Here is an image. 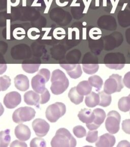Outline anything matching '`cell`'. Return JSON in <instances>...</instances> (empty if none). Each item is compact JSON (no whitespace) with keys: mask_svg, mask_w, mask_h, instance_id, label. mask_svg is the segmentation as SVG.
Returning <instances> with one entry per match:
<instances>
[{"mask_svg":"<svg viewBox=\"0 0 130 147\" xmlns=\"http://www.w3.org/2000/svg\"><path fill=\"white\" fill-rule=\"evenodd\" d=\"M36 111L30 107H22L14 111L12 119L14 122L21 124L32 120L35 117Z\"/></svg>","mask_w":130,"mask_h":147,"instance_id":"obj_6","label":"cell"},{"mask_svg":"<svg viewBox=\"0 0 130 147\" xmlns=\"http://www.w3.org/2000/svg\"><path fill=\"white\" fill-rule=\"evenodd\" d=\"M68 96L70 101L75 104V105H78L82 103L83 100V96L79 94L76 90V87L72 88L69 92Z\"/></svg>","mask_w":130,"mask_h":147,"instance_id":"obj_19","label":"cell"},{"mask_svg":"<svg viewBox=\"0 0 130 147\" xmlns=\"http://www.w3.org/2000/svg\"><path fill=\"white\" fill-rule=\"evenodd\" d=\"M96 143L97 147H113L116 142L114 136L109 133H105L104 135L100 136Z\"/></svg>","mask_w":130,"mask_h":147,"instance_id":"obj_13","label":"cell"},{"mask_svg":"<svg viewBox=\"0 0 130 147\" xmlns=\"http://www.w3.org/2000/svg\"><path fill=\"white\" fill-rule=\"evenodd\" d=\"M86 137V140L89 143H94L98 138V131L97 130H90L88 132Z\"/></svg>","mask_w":130,"mask_h":147,"instance_id":"obj_28","label":"cell"},{"mask_svg":"<svg viewBox=\"0 0 130 147\" xmlns=\"http://www.w3.org/2000/svg\"><path fill=\"white\" fill-rule=\"evenodd\" d=\"M117 147H130V143L127 140H122L119 142Z\"/></svg>","mask_w":130,"mask_h":147,"instance_id":"obj_35","label":"cell"},{"mask_svg":"<svg viewBox=\"0 0 130 147\" xmlns=\"http://www.w3.org/2000/svg\"><path fill=\"white\" fill-rule=\"evenodd\" d=\"M95 115V119L91 124H86L87 128L89 130H94L98 128L103 124L106 118V113L101 108H96L93 111Z\"/></svg>","mask_w":130,"mask_h":147,"instance_id":"obj_9","label":"cell"},{"mask_svg":"<svg viewBox=\"0 0 130 147\" xmlns=\"http://www.w3.org/2000/svg\"><path fill=\"white\" fill-rule=\"evenodd\" d=\"M129 96H130V94H129Z\"/></svg>","mask_w":130,"mask_h":147,"instance_id":"obj_42","label":"cell"},{"mask_svg":"<svg viewBox=\"0 0 130 147\" xmlns=\"http://www.w3.org/2000/svg\"><path fill=\"white\" fill-rule=\"evenodd\" d=\"M10 132V130L9 129L0 132V147H7L8 146L11 141Z\"/></svg>","mask_w":130,"mask_h":147,"instance_id":"obj_20","label":"cell"},{"mask_svg":"<svg viewBox=\"0 0 130 147\" xmlns=\"http://www.w3.org/2000/svg\"><path fill=\"white\" fill-rule=\"evenodd\" d=\"M14 132L16 138L23 142L29 140L31 135V132L29 127L22 124L18 125L15 127Z\"/></svg>","mask_w":130,"mask_h":147,"instance_id":"obj_12","label":"cell"},{"mask_svg":"<svg viewBox=\"0 0 130 147\" xmlns=\"http://www.w3.org/2000/svg\"><path fill=\"white\" fill-rule=\"evenodd\" d=\"M44 2H45L46 5V8L45 10L44 13H48V10H49V8H50L51 4L52 1H53V0H49V2H48L47 0H44Z\"/></svg>","mask_w":130,"mask_h":147,"instance_id":"obj_36","label":"cell"},{"mask_svg":"<svg viewBox=\"0 0 130 147\" xmlns=\"http://www.w3.org/2000/svg\"><path fill=\"white\" fill-rule=\"evenodd\" d=\"M7 24V39H10V20H7L6 22Z\"/></svg>","mask_w":130,"mask_h":147,"instance_id":"obj_34","label":"cell"},{"mask_svg":"<svg viewBox=\"0 0 130 147\" xmlns=\"http://www.w3.org/2000/svg\"><path fill=\"white\" fill-rule=\"evenodd\" d=\"M38 1V0H34V1L33 2L32 4L31 5V6L32 7H34V6H41V4L37 3Z\"/></svg>","mask_w":130,"mask_h":147,"instance_id":"obj_39","label":"cell"},{"mask_svg":"<svg viewBox=\"0 0 130 147\" xmlns=\"http://www.w3.org/2000/svg\"><path fill=\"white\" fill-rule=\"evenodd\" d=\"M73 132L77 138H83L87 135V131L85 129L80 125L74 127L73 129Z\"/></svg>","mask_w":130,"mask_h":147,"instance_id":"obj_27","label":"cell"},{"mask_svg":"<svg viewBox=\"0 0 130 147\" xmlns=\"http://www.w3.org/2000/svg\"><path fill=\"white\" fill-rule=\"evenodd\" d=\"M0 91H1V90H0Z\"/></svg>","mask_w":130,"mask_h":147,"instance_id":"obj_43","label":"cell"},{"mask_svg":"<svg viewBox=\"0 0 130 147\" xmlns=\"http://www.w3.org/2000/svg\"><path fill=\"white\" fill-rule=\"evenodd\" d=\"M9 2L11 6H12V7H16V6H17L19 4L20 0H15V1H14V2H11L10 0H9Z\"/></svg>","mask_w":130,"mask_h":147,"instance_id":"obj_38","label":"cell"},{"mask_svg":"<svg viewBox=\"0 0 130 147\" xmlns=\"http://www.w3.org/2000/svg\"></svg>","mask_w":130,"mask_h":147,"instance_id":"obj_44","label":"cell"},{"mask_svg":"<svg viewBox=\"0 0 130 147\" xmlns=\"http://www.w3.org/2000/svg\"><path fill=\"white\" fill-rule=\"evenodd\" d=\"M122 129L125 133L130 134V119H126L122 123Z\"/></svg>","mask_w":130,"mask_h":147,"instance_id":"obj_31","label":"cell"},{"mask_svg":"<svg viewBox=\"0 0 130 147\" xmlns=\"http://www.w3.org/2000/svg\"><path fill=\"white\" fill-rule=\"evenodd\" d=\"M99 65L98 64H83L82 68L83 71L89 75L96 73L98 71Z\"/></svg>","mask_w":130,"mask_h":147,"instance_id":"obj_24","label":"cell"},{"mask_svg":"<svg viewBox=\"0 0 130 147\" xmlns=\"http://www.w3.org/2000/svg\"><path fill=\"white\" fill-rule=\"evenodd\" d=\"M50 94L47 88H45L42 94H41L40 100V104H44L47 103L49 100H50Z\"/></svg>","mask_w":130,"mask_h":147,"instance_id":"obj_30","label":"cell"},{"mask_svg":"<svg viewBox=\"0 0 130 147\" xmlns=\"http://www.w3.org/2000/svg\"><path fill=\"white\" fill-rule=\"evenodd\" d=\"M121 119V115L117 111L112 110L108 113L105 121L106 128L110 133L116 134L119 130V125Z\"/></svg>","mask_w":130,"mask_h":147,"instance_id":"obj_7","label":"cell"},{"mask_svg":"<svg viewBox=\"0 0 130 147\" xmlns=\"http://www.w3.org/2000/svg\"><path fill=\"white\" fill-rule=\"evenodd\" d=\"M40 96L36 92L30 90L24 94V101L29 105L36 106L39 107Z\"/></svg>","mask_w":130,"mask_h":147,"instance_id":"obj_15","label":"cell"},{"mask_svg":"<svg viewBox=\"0 0 130 147\" xmlns=\"http://www.w3.org/2000/svg\"><path fill=\"white\" fill-rule=\"evenodd\" d=\"M122 77L118 74H112L104 83V91L108 94L120 92L123 88Z\"/></svg>","mask_w":130,"mask_h":147,"instance_id":"obj_5","label":"cell"},{"mask_svg":"<svg viewBox=\"0 0 130 147\" xmlns=\"http://www.w3.org/2000/svg\"><path fill=\"white\" fill-rule=\"evenodd\" d=\"M4 112V108L2 104L0 103V117L3 114Z\"/></svg>","mask_w":130,"mask_h":147,"instance_id":"obj_40","label":"cell"},{"mask_svg":"<svg viewBox=\"0 0 130 147\" xmlns=\"http://www.w3.org/2000/svg\"><path fill=\"white\" fill-rule=\"evenodd\" d=\"M27 6V0H23V6L25 7Z\"/></svg>","mask_w":130,"mask_h":147,"instance_id":"obj_41","label":"cell"},{"mask_svg":"<svg viewBox=\"0 0 130 147\" xmlns=\"http://www.w3.org/2000/svg\"><path fill=\"white\" fill-rule=\"evenodd\" d=\"M60 66L66 70L69 76L72 79H77L82 75V69L80 64H61Z\"/></svg>","mask_w":130,"mask_h":147,"instance_id":"obj_11","label":"cell"},{"mask_svg":"<svg viewBox=\"0 0 130 147\" xmlns=\"http://www.w3.org/2000/svg\"><path fill=\"white\" fill-rule=\"evenodd\" d=\"M66 112V107L61 102H56L49 106L46 110V117L51 123L57 122Z\"/></svg>","mask_w":130,"mask_h":147,"instance_id":"obj_4","label":"cell"},{"mask_svg":"<svg viewBox=\"0 0 130 147\" xmlns=\"http://www.w3.org/2000/svg\"><path fill=\"white\" fill-rule=\"evenodd\" d=\"M27 147V145L25 142H22L19 140H14L10 145V147Z\"/></svg>","mask_w":130,"mask_h":147,"instance_id":"obj_33","label":"cell"},{"mask_svg":"<svg viewBox=\"0 0 130 147\" xmlns=\"http://www.w3.org/2000/svg\"><path fill=\"white\" fill-rule=\"evenodd\" d=\"M3 101L5 105L7 108L13 109L21 102V94L17 92H10L6 94Z\"/></svg>","mask_w":130,"mask_h":147,"instance_id":"obj_10","label":"cell"},{"mask_svg":"<svg viewBox=\"0 0 130 147\" xmlns=\"http://www.w3.org/2000/svg\"><path fill=\"white\" fill-rule=\"evenodd\" d=\"M119 109L123 112H127L130 110V97L123 96L119 100L118 102Z\"/></svg>","mask_w":130,"mask_h":147,"instance_id":"obj_22","label":"cell"},{"mask_svg":"<svg viewBox=\"0 0 130 147\" xmlns=\"http://www.w3.org/2000/svg\"><path fill=\"white\" fill-rule=\"evenodd\" d=\"M7 65L6 64H0V75H2L7 69Z\"/></svg>","mask_w":130,"mask_h":147,"instance_id":"obj_37","label":"cell"},{"mask_svg":"<svg viewBox=\"0 0 130 147\" xmlns=\"http://www.w3.org/2000/svg\"><path fill=\"white\" fill-rule=\"evenodd\" d=\"M89 82L91 86L96 88V91L99 92L101 90L103 84L102 79L98 75H94L89 78Z\"/></svg>","mask_w":130,"mask_h":147,"instance_id":"obj_23","label":"cell"},{"mask_svg":"<svg viewBox=\"0 0 130 147\" xmlns=\"http://www.w3.org/2000/svg\"><path fill=\"white\" fill-rule=\"evenodd\" d=\"M76 144L77 142L75 138L68 130L63 128L57 130L51 141L52 147H74Z\"/></svg>","mask_w":130,"mask_h":147,"instance_id":"obj_2","label":"cell"},{"mask_svg":"<svg viewBox=\"0 0 130 147\" xmlns=\"http://www.w3.org/2000/svg\"><path fill=\"white\" fill-rule=\"evenodd\" d=\"M14 84L16 88L21 92L26 91L30 87L29 79L23 74L18 75L15 77Z\"/></svg>","mask_w":130,"mask_h":147,"instance_id":"obj_14","label":"cell"},{"mask_svg":"<svg viewBox=\"0 0 130 147\" xmlns=\"http://www.w3.org/2000/svg\"><path fill=\"white\" fill-rule=\"evenodd\" d=\"M100 103V97L98 94L92 92L86 96L85 98V103L86 105L91 108H93L99 105Z\"/></svg>","mask_w":130,"mask_h":147,"instance_id":"obj_17","label":"cell"},{"mask_svg":"<svg viewBox=\"0 0 130 147\" xmlns=\"http://www.w3.org/2000/svg\"><path fill=\"white\" fill-rule=\"evenodd\" d=\"M11 85V79L9 76L5 75L0 77V90L5 91Z\"/></svg>","mask_w":130,"mask_h":147,"instance_id":"obj_25","label":"cell"},{"mask_svg":"<svg viewBox=\"0 0 130 147\" xmlns=\"http://www.w3.org/2000/svg\"><path fill=\"white\" fill-rule=\"evenodd\" d=\"M46 146V144L45 141L41 138H34L30 142L31 147H45Z\"/></svg>","mask_w":130,"mask_h":147,"instance_id":"obj_29","label":"cell"},{"mask_svg":"<svg viewBox=\"0 0 130 147\" xmlns=\"http://www.w3.org/2000/svg\"><path fill=\"white\" fill-rule=\"evenodd\" d=\"M78 117L82 123L86 124H91L95 119V115L91 109L84 108L78 113Z\"/></svg>","mask_w":130,"mask_h":147,"instance_id":"obj_16","label":"cell"},{"mask_svg":"<svg viewBox=\"0 0 130 147\" xmlns=\"http://www.w3.org/2000/svg\"><path fill=\"white\" fill-rule=\"evenodd\" d=\"M50 77V72L48 69H42L32 79V88L38 94H42L45 90V83L47 82Z\"/></svg>","mask_w":130,"mask_h":147,"instance_id":"obj_3","label":"cell"},{"mask_svg":"<svg viewBox=\"0 0 130 147\" xmlns=\"http://www.w3.org/2000/svg\"><path fill=\"white\" fill-rule=\"evenodd\" d=\"M32 127L36 135L42 138L47 134L50 129V125L44 119H37L32 123Z\"/></svg>","mask_w":130,"mask_h":147,"instance_id":"obj_8","label":"cell"},{"mask_svg":"<svg viewBox=\"0 0 130 147\" xmlns=\"http://www.w3.org/2000/svg\"><path fill=\"white\" fill-rule=\"evenodd\" d=\"M51 85L50 90L53 94L59 95L63 94L68 88L69 82L65 74L59 69L53 71L51 77Z\"/></svg>","mask_w":130,"mask_h":147,"instance_id":"obj_1","label":"cell"},{"mask_svg":"<svg viewBox=\"0 0 130 147\" xmlns=\"http://www.w3.org/2000/svg\"><path fill=\"white\" fill-rule=\"evenodd\" d=\"M78 92L82 96H87L91 92L92 86L87 81H82L76 86Z\"/></svg>","mask_w":130,"mask_h":147,"instance_id":"obj_18","label":"cell"},{"mask_svg":"<svg viewBox=\"0 0 130 147\" xmlns=\"http://www.w3.org/2000/svg\"><path fill=\"white\" fill-rule=\"evenodd\" d=\"M123 82L126 87L130 89V71L126 73L124 76Z\"/></svg>","mask_w":130,"mask_h":147,"instance_id":"obj_32","label":"cell"},{"mask_svg":"<svg viewBox=\"0 0 130 147\" xmlns=\"http://www.w3.org/2000/svg\"><path fill=\"white\" fill-rule=\"evenodd\" d=\"M98 94L100 97V103L99 105L106 107L110 105L112 101L111 94H106L104 91L99 92Z\"/></svg>","mask_w":130,"mask_h":147,"instance_id":"obj_21","label":"cell"},{"mask_svg":"<svg viewBox=\"0 0 130 147\" xmlns=\"http://www.w3.org/2000/svg\"><path fill=\"white\" fill-rule=\"evenodd\" d=\"M40 65V64H23L22 67L27 73L33 74L38 71Z\"/></svg>","mask_w":130,"mask_h":147,"instance_id":"obj_26","label":"cell"}]
</instances>
